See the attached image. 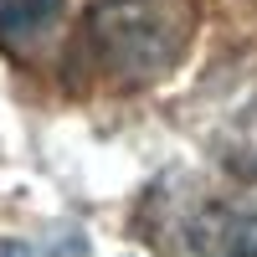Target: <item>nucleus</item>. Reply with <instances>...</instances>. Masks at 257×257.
I'll list each match as a JSON object with an SVG mask.
<instances>
[{"label":"nucleus","instance_id":"nucleus-1","mask_svg":"<svg viewBox=\"0 0 257 257\" xmlns=\"http://www.w3.org/2000/svg\"><path fill=\"white\" fill-rule=\"evenodd\" d=\"M88 36L103 67L134 82L170 72L185 52V21H175L160 0H103L88 21Z\"/></svg>","mask_w":257,"mask_h":257},{"label":"nucleus","instance_id":"nucleus-2","mask_svg":"<svg viewBox=\"0 0 257 257\" xmlns=\"http://www.w3.org/2000/svg\"><path fill=\"white\" fill-rule=\"evenodd\" d=\"M62 26V0H0V47L31 62Z\"/></svg>","mask_w":257,"mask_h":257},{"label":"nucleus","instance_id":"nucleus-3","mask_svg":"<svg viewBox=\"0 0 257 257\" xmlns=\"http://www.w3.org/2000/svg\"><path fill=\"white\" fill-rule=\"evenodd\" d=\"M216 257H257V216L226 221L221 242H216Z\"/></svg>","mask_w":257,"mask_h":257},{"label":"nucleus","instance_id":"nucleus-4","mask_svg":"<svg viewBox=\"0 0 257 257\" xmlns=\"http://www.w3.org/2000/svg\"><path fill=\"white\" fill-rule=\"evenodd\" d=\"M0 257H41V252L26 247V242H0Z\"/></svg>","mask_w":257,"mask_h":257}]
</instances>
